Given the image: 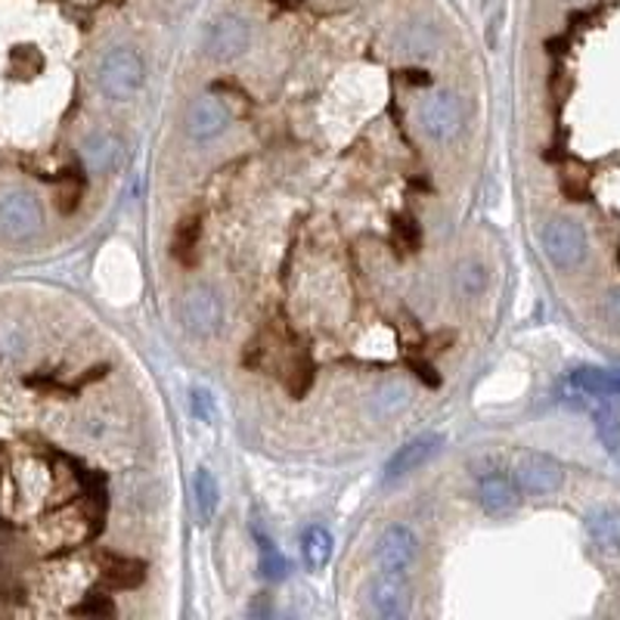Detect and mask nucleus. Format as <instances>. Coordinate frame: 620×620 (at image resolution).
<instances>
[{
  "label": "nucleus",
  "mask_w": 620,
  "mask_h": 620,
  "mask_svg": "<svg viewBox=\"0 0 620 620\" xmlns=\"http://www.w3.org/2000/svg\"><path fill=\"white\" fill-rule=\"evenodd\" d=\"M542 254L549 258L552 267L559 271H577L586 252H589V242H586V230L574 217H552L540 233Z\"/></svg>",
  "instance_id": "1"
},
{
  "label": "nucleus",
  "mask_w": 620,
  "mask_h": 620,
  "mask_svg": "<svg viewBox=\"0 0 620 620\" xmlns=\"http://www.w3.org/2000/svg\"><path fill=\"white\" fill-rule=\"evenodd\" d=\"M97 84L106 97L131 99L143 84V59L131 47H116L97 65Z\"/></svg>",
  "instance_id": "2"
},
{
  "label": "nucleus",
  "mask_w": 620,
  "mask_h": 620,
  "mask_svg": "<svg viewBox=\"0 0 620 620\" xmlns=\"http://www.w3.org/2000/svg\"><path fill=\"white\" fill-rule=\"evenodd\" d=\"M44 227V212L40 202L25 190H13V193L0 195V233L13 242H25L35 239Z\"/></svg>",
  "instance_id": "3"
},
{
  "label": "nucleus",
  "mask_w": 620,
  "mask_h": 620,
  "mask_svg": "<svg viewBox=\"0 0 620 620\" xmlns=\"http://www.w3.org/2000/svg\"><path fill=\"white\" fill-rule=\"evenodd\" d=\"M416 116H419L422 131H426L431 140H438V143L456 140L465 124L463 103L453 97V94H431V97L419 103V112H416Z\"/></svg>",
  "instance_id": "4"
},
{
  "label": "nucleus",
  "mask_w": 620,
  "mask_h": 620,
  "mask_svg": "<svg viewBox=\"0 0 620 620\" xmlns=\"http://www.w3.org/2000/svg\"><path fill=\"white\" fill-rule=\"evenodd\" d=\"M180 320L193 335H214L224 323V301L212 286H193L180 298Z\"/></svg>",
  "instance_id": "5"
},
{
  "label": "nucleus",
  "mask_w": 620,
  "mask_h": 620,
  "mask_svg": "<svg viewBox=\"0 0 620 620\" xmlns=\"http://www.w3.org/2000/svg\"><path fill=\"white\" fill-rule=\"evenodd\" d=\"M515 481L524 493L530 497H546L556 493L564 481V468L556 456L549 453H524L515 468Z\"/></svg>",
  "instance_id": "6"
},
{
  "label": "nucleus",
  "mask_w": 620,
  "mask_h": 620,
  "mask_svg": "<svg viewBox=\"0 0 620 620\" xmlns=\"http://www.w3.org/2000/svg\"><path fill=\"white\" fill-rule=\"evenodd\" d=\"M249 44H252V28L239 16H220L205 32V53L217 62L242 57L249 50Z\"/></svg>",
  "instance_id": "7"
},
{
  "label": "nucleus",
  "mask_w": 620,
  "mask_h": 620,
  "mask_svg": "<svg viewBox=\"0 0 620 620\" xmlns=\"http://www.w3.org/2000/svg\"><path fill=\"white\" fill-rule=\"evenodd\" d=\"M419 552V540L409 530L407 524H391L385 534L375 542V562L382 568V574H404L413 559Z\"/></svg>",
  "instance_id": "8"
},
{
  "label": "nucleus",
  "mask_w": 620,
  "mask_h": 620,
  "mask_svg": "<svg viewBox=\"0 0 620 620\" xmlns=\"http://www.w3.org/2000/svg\"><path fill=\"white\" fill-rule=\"evenodd\" d=\"M444 444V434H438V431H428V434H419V438H413L409 444H404L385 465V481H397V478H404L409 472H416L419 465H426L438 450Z\"/></svg>",
  "instance_id": "9"
},
{
  "label": "nucleus",
  "mask_w": 620,
  "mask_h": 620,
  "mask_svg": "<svg viewBox=\"0 0 620 620\" xmlns=\"http://www.w3.org/2000/svg\"><path fill=\"white\" fill-rule=\"evenodd\" d=\"M518 490L522 487L515 478H509L500 468H490L478 478V503L485 505V512L490 515H505L518 503Z\"/></svg>",
  "instance_id": "10"
},
{
  "label": "nucleus",
  "mask_w": 620,
  "mask_h": 620,
  "mask_svg": "<svg viewBox=\"0 0 620 620\" xmlns=\"http://www.w3.org/2000/svg\"><path fill=\"white\" fill-rule=\"evenodd\" d=\"M369 608L385 620H404L409 615V593L397 574H382L369 586Z\"/></svg>",
  "instance_id": "11"
},
{
  "label": "nucleus",
  "mask_w": 620,
  "mask_h": 620,
  "mask_svg": "<svg viewBox=\"0 0 620 620\" xmlns=\"http://www.w3.org/2000/svg\"><path fill=\"white\" fill-rule=\"evenodd\" d=\"M230 124V112L220 99L202 97L195 99L187 112V134L193 140H214L217 134H224Z\"/></svg>",
  "instance_id": "12"
},
{
  "label": "nucleus",
  "mask_w": 620,
  "mask_h": 620,
  "mask_svg": "<svg viewBox=\"0 0 620 620\" xmlns=\"http://www.w3.org/2000/svg\"><path fill=\"white\" fill-rule=\"evenodd\" d=\"M121 153H124V146H121V140L116 134H91L84 140V146H81V155H84V165L94 171V175H109V171H116L118 162H121Z\"/></svg>",
  "instance_id": "13"
},
{
  "label": "nucleus",
  "mask_w": 620,
  "mask_h": 620,
  "mask_svg": "<svg viewBox=\"0 0 620 620\" xmlns=\"http://www.w3.org/2000/svg\"><path fill=\"white\" fill-rule=\"evenodd\" d=\"M586 530L601 552H620V509L599 505L586 515Z\"/></svg>",
  "instance_id": "14"
},
{
  "label": "nucleus",
  "mask_w": 620,
  "mask_h": 620,
  "mask_svg": "<svg viewBox=\"0 0 620 620\" xmlns=\"http://www.w3.org/2000/svg\"><path fill=\"white\" fill-rule=\"evenodd\" d=\"M571 385L589 397H620V369L581 367L571 372Z\"/></svg>",
  "instance_id": "15"
},
{
  "label": "nucleus",
  "mask_w": 620,
  "mask_h": 620,
  "mask_svg": "<svg viewBox=\"0 0 620 620\" xmlns=\"http://www.w3.org/2000/svg\"><path fill=\"white\" fill-rule=\"evenodd\" d=\"M332 534L320 524H310L308 530L301 534V552H305V562L313 571H323L332 559Z\"/></svg>",
  "instance_id": "16"
},
{
  "label": "nucleus",
  "mask_w": 620,
  "mask_h": 620,
  "mask_svg": "<svg viewBox=\"0 0 620 620\" xmlns=\"http://www.w3.org/2000/svg\"><path fill=\"white\" fill-rule=\"evenodd\" d=\"M193 493H195L199 518L208 524L214 518V512H217V503H220V485H217L212 468H199V472H195Z\"/></svg>",
  "instance_id": "17"
},
{
  "label": "nucleus",
  "mask_w": 620,
  "mask_h": 620,
  "mask_svg": "<svg viewBox=\"0 0 620 620\" xmlns=\"http://www.w3.org/2000/svg\"><path fill=\"white\" fill-rule=\"evenodd\" d=\"M407 404H409V391L407 385H401V382H385V385L375 388V394H372V413H375L379 419L397 416Z\"/></svg>",
  "instance_id": "18"
},
{
  "label": "nucleus",
  "mask_w": 620,
  "mask_h": 620,
  "mask_svg": "<svg viewBox=\"0 0 620 620\" xmlns=\"http://www.w3.org/2000/svg\"><path fill=\"white\" fill-rule=\"evenodd\" d=\"M143 581V564L134 562V559H116L109 556V568L103 574V583L109 589H131L136 583Z\"/></svg>",
  "instance_id": "19"
},
{
  "label": "nucleus",
  "mask_w": 620,
  "mask_h": 620,
  "mask_svg": "<svg viewBox=\"0 0 620 620\" xmlns=\"http://www.w3.org/2000/svg\"><path fill=\"white\" fill-rule=\"evenodd\" d=\"M453 283H456V289H460L463 298H478L487 286V273L478 261H463L453 273Z\"/></svg>",
  "instance_id": "20"
},
{
  "label": "nucleus",
  "mask_w": 620,
  "mask_h": 620,
  "mask_svg": "<svg viewBox=\"0 0 620 620\" xmlns=\"http://www.w3.org/2000/svg\"><path fill=\"white\" fill-rule=\"evenodd\" d=\"M596 431H599L605 450L620 463V413L611 407H601L596 413Z\"/></svg>",
  "instance_id": "21"
},
{
  "label": "nucleus",
  "mask_w": 620,
  "mask_h": 620,
  "mask_svg": "<svg viewBox=\"0 0 620 620\" xmlns=\"http://www.w3.org/2000/svg\"><path fill=\"white\" fill-rule=\"evenodd\" d=\"M195 246H199V220H180V227L175 233V258L180 264L193 267L195 264Z\"/></svg>",
  "instance_id": "22"
},
{
  "label": "nucleus",
  "mask_w": 620,
  "mask_h": 620,
  "mask_svg": "<svg viewBox=\"0 0 620 620\" xmlns=\"http://www.w3.org/2000/svg\"><path fill=\"white\" fill-rule=\"evenodd\" d=\"M261 574H264L267 581H283V577L289 574L286 556H283L264 534H261Z\"/></svg>",
  "instance_id": "23"
},
{
  "label": "nucleus",
  "mask_w": 620,
  "mask_h": 620,
  "mask_svg": "<svg viewBox=\"0 0 620 620\" xmlns=\"http://www.w3.org/2000/svg\"><path fill=\"white\" fill-rule=\"evenodd\" d=\"M193 413H195V419H202V422H214L217 407H214L212 391H205V388H193Z\"/></svg>",
  "instance_id": "24"
},
{
  "label": "nucleus",
  "mask_w": 620,
  "mask_h": 620,
  "mask_svg": "<svg viewBox=\"0 0 620 620\" xmlns=\"http://www.w3.org/2000/svg\"><path fill=\"white\" fill-rule=\"evenodd\" d=\"M394 239H397V246H404L407 252H416V249H419V227H416L409 217H404V220L394 224Z\"/></svg>",
  "instance_id": "25"
},
{
  "label": "nucleus",
  "mask_w": 620,
  "mask_h": 620,
  "mask_svg": "<svg viewBox=\"0 0 620 620\" xmlns=\"http://www.w3.org/2000/svg\"><path fill=\"white\" fill-rule=\"evenodd\" d=\"M605 317L620 330V289L608 291V298H605Z\"/></svg>",
  "instance_id": "26"
},
{
  "label": "nucleus",
  "mask_w": 620,
  "mask_h": 620,
  "mask_svg": "<svg viewBox=\"0 0 620 620\" xmlns=\"http://www.w3.org/2000/svg\"><path fill=\"white\" fill-rule=\"evenodd\" d=\"M413 369H416V372H419V379H426L428 385H438V382H441V379H438V375H434V369L426 367V363H413Z\"/></svg>",
  "instance_id": "27"
},
{
  "label": "nucleus",
  "mask_w": 620,
  "mask_h": 620,
  "mask_svg": "<svg viewBox=\"0 0 620 620\" xmlns=\"http://www.w3.org/2000/svg\"><path fill=\"white\" fill-rule=\"evenodd\" d=\"M273 3H279V7H295L298 0H273Z\"/></svg>",
  "instance_id": "28"
}]
</instances>
